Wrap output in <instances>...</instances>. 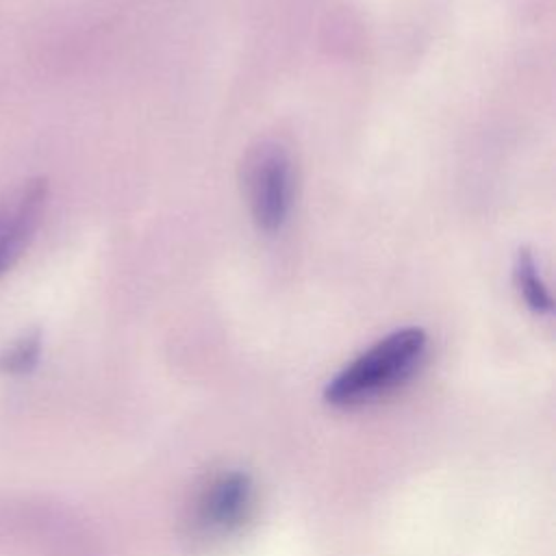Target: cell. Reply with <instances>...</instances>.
Listing matches in <instances>:
<instances>
[{"label": "cell", "mask_w": 556, "mask_h": 556, "mask_svg": "<svg viewBox=\"0 0 556 556\" xmlns=\"http://www.w3.org/2000/svg\"><path fill=\"white\" fill-rule=\"evenodd\" d=\"M515 282L526 300V304L534 313H549L554 308V300L539 274V265L528 248H519L515 256Z\"/></svg>", "instance_id": "5"}, {"label": "cell", "mask_w": 556, "mask_h": 556, "mask_svg": "<svg viewBox=\"0 0 556 556\" xmlns=\"http://www.w3.org/2000/svg\"><path fill=\"white\" fill-rule=\"evenodd\" d=\"M426 343L424 328L406 326L393 330L326 384V402L332 406H354L397 387L417 369Z\"/></svg>", "instance_id": "1"}, {"label": "cell", "mask_w": 556, "mask_h": 556, "mask_svg": "<svg viewBox=\"0 0 556 556\" xmlns=\"http://www.w3.org/2000/svg\"><path fill=\"white\" fill-rule=\"evenodd\" d=\"M48 204V182L33 178L0 200V274L11 269L30 245Z\"/></svg>", "instance_id": "3"}, {"label": "cell", "mask_w": 556, "mask_h": 556, "mask_svg": "<svg viewBox=\"0 0 556 556\" xmlns=\"http://www.w3.org/2000/svg\"><path fill=\"white\" fill-rule=\"evenodd\" d=\"M245 195L258 230L276 232L293 206V163L278 141H263L245 161Z\"/></svg>", "instance_id": "2"}, {"label": "cell", "mask_w": 556, "mask_h": 556, "mask_svg": "<svg viewBox=\"0 0 556 556\" xmlns=\"http://www.w3.org/2000/svg\"><path fill=\"white\" fill-rule=\"evenodd\" d=\"M252 502V482L245 473L232 471L217 478L200 504V519L208 530H230L241 523Z\"/></svg>", "instance_id": "4"}, {"label": "cell", "mask_w": 556, "mask_h": 556, "mask_svg": "<svg viewBox=\"0 0 556 556\" xmlns=\"http://www.w3.org/2000/svg\"><path fill=\"white\" fill-rule=\"evenodd\" d=\"M41 354L39 332H26L0 352V371L9 376H22L35 369Z\"/></svg>", "instance_id": "6"}]
</instances>
